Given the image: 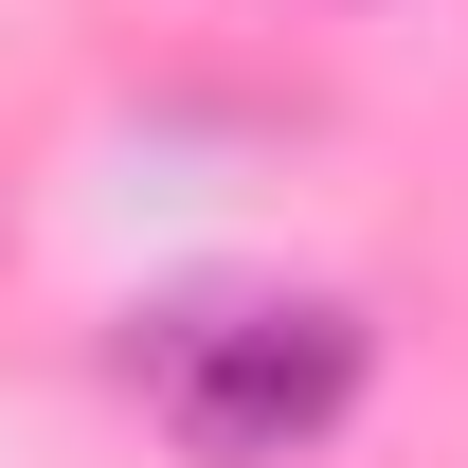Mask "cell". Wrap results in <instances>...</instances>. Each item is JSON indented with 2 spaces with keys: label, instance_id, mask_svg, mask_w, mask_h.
Here are the masks:
<instances>
[{
  "label": "cell",
  "instance_id": "cell-1",
  "mask_svg": "<svg viewBox=\"0 0 468 468\" xmlns=\"http://www.w3.org/2000/svg\"><path fill=\"white\" fill-rule=\"evenodd\" d=\"M144 397H163L180 451H217V468H271L306 451V432H343L360 414V324L343 306H180V324H144Z\"/></svg>",
  "mask_w": 468,
  "mask_h": 468
}]
</instances>
